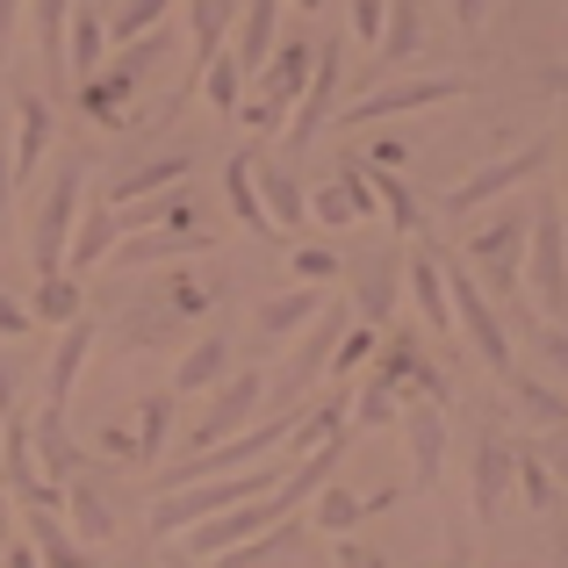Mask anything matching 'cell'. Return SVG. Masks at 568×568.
Masks as SVG:
<instances>
[{
	"label": "cell",
	"instance_id": "74e56055",
	"mask_svg": "<svg viewBox=\"0 0 568 568\" xmlns=\"http://www.w3.org/2000/svg\"><path fill=\"white\" fill-rule=\"evenodd\" d=\"M22 518H29V547H37L43 568H87V555H80V540H72L65 518H51V511H22Z\"/></svg>",
	"mask_w": 568,
	"mask_h": 568
},
{
	"label": "cell",
	"instance_id": "ac0fdd59",
	"mask_svg": "<svg viewBox=\"0 0 568 568\" xmlns=\"http://www.w3.org/2000/svg\"><path fill=\"white\" fill-rule=\"evenodd\" d=\"M187 173H194V152H187V144H173V152L144 159V166H130V173H115V181H109V209H130V202H152V194H173Z\"/></svg>",
	"mask_w": 568,
	"mask_h": 568
},
{
	"label": "cell",
	"instance_id": "9a60e30c",
	"mask_svg": "<svg viewBox=\"0 0 568 568\" xmlns=\"http://www.w3.org/2000/svg\"><path fill=\"white\" fill-rule=\"evenodd\" d=\"M367 216H375V187H367L361 159H346L332 187L310 194V223H317V231H353V223H367Z\"/></svg>",
	"mask_w": 568,
	"mask_h": 568
},
{
	"label": "cell",
	"instance_id": "cb8c5ba5",
	"mask_svg": "<svg viewBox=\"0 0 568 568\" xmlns=\"http://www.w3.org/2000/svg\"><path fill=\"white\" fill-rule=\"evenodd\" d=\"M281 51V0H245V14H237V72L245 80H260V65Z\"/></svg>",
	"mask_w": 568,
	"mask_h": 568
},
{
	"label": "cell",
	"instance_id": "be15d7a7",
	"mask_svg": "<svg viewBox=\"0 0 568 568\" xmlns=\"http://www.w3.org/2000/svg\"><path fill=\"white\" fill-rule=\"evenodd\" d=\"M8 518H14V497L0 489V540H8Z\"/></svg>",
	"mask_w": 568,
	"mask_h": 568
},
{
	"label": "cell",
	"instance_id": "8992f818",
	"mask_svg": "<svg viewBox=\"0 0 568 568\" xmlns=\"http://www.w3.org/2000/svg\"><path fill=\"white\" fill-rule=\"evenodd\" d=\"M547 166H555V138H532V144H518V152L489 159L483 173L454 181V187H446V209H454V216H475V209H489L497 194H518L532 173H547Z\"/></svg>",
	"mask_w": 568,
	"mask_h": 568
},
{
	"label": "cell",
	"instance_id": "8d00e7d4",
	"mask_svg": "<svg viewBox=\"0 0 568 568\" xmlns=\"http://www.w3.org/2000/svg\"><path fill=\"white\" fill-rule=\"evenodd\" d=\"M29 310H37V324H58V332H65L72 317H87V288H80V274H43V281H37V295H29Z\"/></svg>",
	"mask_w": 568,
	"mask_h": 568
},
{
	"label": "cell",
	"instance_id": "5b68a950",
	"mask_svg": "<svg viewBox=\"0 0 568 568\" xmlns=\"http://www.w3.org/2000/svg\"><path fill=\"white\" fill-rule=\"evenodd\" d=\"M439 266H446V295H454V324H460V338L475 346V361H483L497 382H511V375H518V361H511V332H504L497 303L483 295V281H475L468 266L454 260V252H439Z\"/></svg>",
	"mask_w": 568,
	"mask_h": 568
},
{
	"label": "cell",
	"instance_id": "03108f58",
	"mask_svg": "<svg viewBox=\"0 0 568 568\" xmlns=\"http://www.w3.org/2000/svg\"><path fill=\"white\" fill-rule=\"evenodd\" d=\"M166 568H202V561H194V555H187V547H181V555H166Z\"/></svg>",
	"mask_w": 568,
	"mask_h": 568
},
{
	"label": "cell",
	"instance_id": "277c9868",
	"mask_svg": "<svg viewBox=\"0 0 568 568\" xmlns=\"http://www.w3.org/2000/svg\"><path fill=\"white\" fill-rule=\"evenodd\" d=\"M159 58H166V29H152V37L123 43V51H115L109 65L94 72V80H80V87H72L80 115H87V123H101V130H123V123H130V115H123V109H130V94H138V80L159 65Z\"/></svg>",
	"mask_w": 568,
	"mask_h": 568
},
{
	"label": "cell",
	"instance_id": "f546056e",
	"mask_svg": "<svg viewBox=\"0 0 568 568\" xmlns=\"http://www.w3.org/2000/svg\"><path fill=\"white\" fill-rule=\"evenodd\" d=\"M223 29H231V0H187V43H194V58H187L194 80L187 87H202L209 58L223 51Z\"/></svg>",
	"mask_w": 568,
	"mask_h": 568
},
{
	"label": "cell",
	"instance_id": "9f6ffc18",
	"mask_svg": "<svg viewBox=\"0 0 568 568\" xmlns=\"http://www.w3.org/2000/svg\"><path fill=\"white\" fill-rule=\"evenodd\" d=\"M22 8H29V0H0V51H8V37H14V22H22Z\"/></svg>",
	"mask_w": 568,
	"mask_h": 568
},
{
	"label": "cell",
	"instance_id": "bcb514c9",
	"mask_svg": "<svg viewBox=\"0 0 568 568\" xmlns=\"http://www.w3.org/2000/svg\"><path fill=\"white\" fill-rule=\"evenodd\" d=\"M166 432H173V396H144V410H138V446H144V460L166 454Z\"/></svg>",
	"mask_w": 568,
	"mask_h": 568
},
{
	"label": "cell",
	"instance_id": "2e32d148",
	"mask_svg": "<svg viewBox=\"0 0 568 568\" xmlns=\"http://www.w3.org/2000/svg\"><path fill=\"white\" fill-rule=\"evenodd\" d=\"M29 446H37V468H43V483H58V489H65L72 475H87V454H80V439L65 432V410H51V403H37V417H29Z\"/></svg>",
	"mask_w": 568,
	"mask_h": 568
},
{
	"label": "cell",
	"instance_id": "c3c4849f",
	"mask_svg": "<svg viewBox=\"0 0 568 568\" xmlns=\"http://www.w3.org/2000/svg\"><path fill=\"white\" fill-rule=\"evenodd\" d=\"M29 332H37V310L14 303V295L0 288V346H14V338H29Z\"/></svg>",
	"mask_w": 568,
	"mask_h": 568
},
{
	"label": "cell",
	"instance_id": "11a10c76",
	"mask_svg": "<svg viewBox=\"0 0 568 568\" xmlns=\"http://www.w3.org/2000/svg\"><path fill=\"white\" fill-rule=\"evenodd\" d=\"M446 8H454V22H460V29H483L489 0H446Z\"/></svg>",
	"mask_w": 568,
	"mask_h": 568
},
{
	"label": "cell",
	"instance_id": "7a4b0ae2",
	"mask_svg": "<svg viewBox=\"0 0 568 568\" xmlns=\"http://www.w3.org/2000/svg\"><path fill=\"white\" fill-rule=\"evenodd\" d=\"M288 475L274 468H237V475H216V483H187V489H166V497L152 504V540H173V532H194L202 518H223L237 511V504L266 497V489H281Z\"/></svg>",
	"mask_w": 568,
	"mask_h": 568
},
{
	"label": "cell",
	"instance_id": "1f68e13d",
	"mask_svg": "<svg viewBox=\"0 0 568 568\" xmlns=\"http://www.w3.org/2000/svg\"><path fill=\"white\" fill-rule=\"evenodd\" d=\"M361 166H367V187H375V209L388 216V231H403V237H417V231H425V209H417V194L403 187L388 166H375V159H361Z\"/></svg>",
	"mask_w": 568,
	"mask_h": 568
},
{
	"label": "cell",
	"instance_id": "7402d4cb",
	"mask_svg": "<svg viewBox=\"0 0 568 568\" xmlns=\"http://www.w3.org/2000/svg\"><path fill=\"white\" fill-rule=\"evenodd\" d=\"M72 8H80V0H29V22H37V58H43V87H58V94L72 87V72H65Z\"/></svg>",
	"mask_w": 568,
	"mask_h": 568
},
{
	"label": "cell",
	"instance_id": "9c48e42d",
	"mask_svg": "<svg viewBox=\"0 0 568 568\" xmlns=\"http://www.w3.org/2000/svg\"><path fill=\"white\" fill-rule=\"evenodd\" d=\"M511 489H518V446L504 439L497 425H483L475 432V454H468V511H475V526H497V511H504Z\"/></svg>",
	"mask_w": 568,
	"mask_h": 568
},
{
	"label": "cell",
	"instance_id": "f1b7e54d",
	"mask_svg": "<svg viewBox=\"0 0 568 568\" xmlns=\"http://www.w3.org/2000/svg\"><path fill=\"white\" fill-rule=\"evenodd\" d=\"M101 65H109V22H101L94 8H72V37H65V72H72V87L94 80Z\"/></svg>",
	"mask_w": 568,
	"mask_h": 568
},
{
	"label": "cell",
	"instance_id": "e575fe53",
	"mask_svg": "<svg viewBox=\"0 0 568 568\" xmlns=\"http://www.w3.org/2000/svg\"><path fill=\"white\" fill-rule=\"evenodd\" d=\"M115 237H123V231H115V209H109V202H101V209H80V231H72L65 274H87L94 260H109V252H115Z\"/></svg>",
	"mask_w": 568,
	"mask_h": 568
},
{
	"label": "cell",
	"instance_id": "db71d44e",
	"mask_svg": "<svg viewBox=\"0 0 568 568\" xmlns=\"http://www.w3.org/2000/svg\"><path fill=\"white\" fill-rule=\"evenodd\" d=\"M540 94H547V101H561V109H568V58H561V65H547V72H540Z\"/></svg>",
	"mask_w": 568,
	"mask_h": 568
},
{
	"label": "cell",
	"instance_id": "94428289",
	"mask_svg": "<svg viewBox=\"0 0 568 568\" xmlns=\"http://www.w3.org/2000/svg\"><path fill=\"white\" fill-rule=\"evenodd\" d=\"M555 159H561V209H568V130L555 138Z\"/></svg>",
	"mask_w": 568,
	"mask_h": 568
},
{
	"label": "cell",
	"instance_id": "44dd1931",
	"mask_svg": "<svg viewBox=\"0 0 568 568\" xmlns=\"http://www.w3.org/2000/svg\"><path fill=\"white\" fill-rule=\"evenodd\" d=\"M87 353H94V317H72L65 332H58L51 367H43V403H51V410H72V382H80Z\"/></svg>",
	"mask_w": 568,
	"mask_h": 568
},
{
	"label": "cell",
	"instance_id": "60d3db41",
	"mask_svg": "<svg viewBox=\"0 0 568 568\" xmlns=\"http://www.w3.org/2000/svg\"><path fill=\"white\" fill-rule=\"evenodd\" d=\"M338 432H346V403H317V410H303L288 425V460H310L324 439H338Z\"/></svg>",
	"mask_w": 568,
	"mask_h": 568
},
{
	"label": "cell",
	"instance_id": "603a6c76",
	"mask_svg": "<svg viewBox=\"0 0 568 568\" xmlns=\"http://www.w3.org/2000/svg\"><path fill=\"white\" fill-rule=\"evenodd\" d=\"M65 526H72L80 547L115 540V504H109V489H101L94 475H72V483H65Z\"/></svg>",
	"mask_w": 568,
	"mask_h": 568
},
{
	"label": "cell",
	"instance_id": "30bf717a",
	"mask_svg": "<svg viewBox=\"0 0 568 568\" xmlns=\"http://www.w3.org/2000/svg\"><path fill=\"white\" fill-rule=\"evenodd\" d=\"M468 94V80H454V72H432V80H388L375 94H361L353 109H338V123L346 130H367V123H388V115H410V109H439V101H460Z\"/></svg>",
	"mask_w": 568,
	"mask_h": 568
},
{
	"label": "cell",
	"instance_id": "91938a15",
	"mask_svg": "<svg viewBox=\"0 0 568 568\" xmlns=\"http://www.w3.org/2000/svg\"><path fill=\"white\" fill-rule=\"evenodd\" d=\"M0 152H14V101L0 94Z\"/></svg>",
	"mask_w": 568,
	"mask_h": 568
},
{
	"label": "cell",
	"instance_id": "7bdbcfd3",
	"mask_svg": "<svg viewBox=\"0 0 568 568\" xmlns=\"http://www.w3.org/2000/svg\"><path fill=\"white\" fill-rule=\"evenodd\" d=\"M511 310H518V332H526L532 346H540V361L555 367V375H561V388H568V332H561V324H547L540 310H526V303H511Z\"/></svg>",
	"mask_w": 568,
	"mask_h": 568
},
{
	"label": "cell",
	"instance_id": "ba28073f",
	"mask_svg": "<svg viewBox=\"0 0 568 568\" xmlns=\"http://www.w3.org/2000/svg\"><path fill=\"white\" fill-rule=\"evenodd\" d=\"M396 432H403V460H410V489H432L446 475V439H454L446 403L439 396H403Z\"/></svg>",
	"mask_w": 568,
	"mask_h": 568
},
{
	"label": "cell",
	"instance_id": "7c38bea8",
	"mask_svg": "<svg viewBox=\"0 0 568 568\" xmlns=\"http://www.w3.org/2000/svg\"><path fill=\"white\" fill-rule=\"evenodd\" d=\"M338 72H346V43H317V72H310L303 101H295V123H288V152H310L324 138V123H338Z\"/></svg>",
	"mask_w": 568,
	"mask_h": 568
},
{
	"label": "cell",
	"instance_id": "816d5d0a",
	"mask_svg": "<svg viewBox=\"0 0 568 568\" xmlns=\"http://www.w3.org/2000/svg\"><path fill=\"white\" fill-rule=\"evenodd\" d=\"M382 22H388V0H353V29H361L367 51L382 43Z\"/></svg>",
	"mask_w": 568,
	"mask_h": 568
},
{
	"label": "cell",
	"instance_id": "484cf974",
	"mask_svg": "<svg viewBox=\"0 0 568 568\" xmlns=\"http://www.w3.org/2000/svg\"><path fill=\"white\" fill-rule=\"evenodd\" d=\"M332 310V295H317V288H288V295H266L260 303V317H252V332L260 338H295V332H310V324Z\"/></svg>",
	"mask_w": 568,
	"mask_h": 568
},
{
	"label": "cell",
	"instance_id": "680465c9",
	"mask_svg": "<svg viewBox=\"0 0 568 568\" xmlns=\"http://www.w3.org/2000/svg\"><path fill=\"white\" fill-rule=\"evenodd\" d=\"M8 194H14V166H8V152H0V231H8Z\"/></svg>",
	"mask_w": 568,
	"mask_h": 568
},
{
	"label": "cell",
	"instance_id": "4fadbf2b",
	"mask_svg": "<svg viewBox=\"0 0 568 568\" xmlns=\"http://www.w3.org/2000/svg\"><path fill=\"white\" fill-rule=\"evenodd\" d=\"M367 382L388 388V396H439V403H446V375L432 367V353L417 346L410 332L382 338V353H375V367H367Z\"/></svg>",
	"mask_w": 568,
	"mask_h": 568
},
{
	"label": "cell",
	"instance_id": "d590c367",
	"mask_svg": "<svg viewBox=\"0 0 568 568\" xmlns=\"http://www.w3.org/2000/svg\"><path fill=\"white\" fill-rule=\"evenodd\" d=\"M361 518H367V497H353L338 475L317 489V497H310V526L332 532V540H353V526H361Z\"/></svg>",
	"mask_w": 568,
	"mask_h": 568
},
{
	"label": "cell",
	"instance_id": "f6af8a7d",
	"mask_svg": "<svg viewBox=\"0 0 568 568\" xmlns=\"http://www.w3.org/2000/svg\"><path fill=\"white\" fill-rule=\"evenodd\" d=\"M288 274L303 288H324V281H346V260L332 245H288Z\"/></svg>",
	"mask_w": 568,
	"mask_h": 568
},
{
	"label": "cell",
	"instance_id": "52a82bcc",
	"mask_svg": "<svg viewBox=\"0 0 568 568\" xmlns=\"http://www.w3.org/2000/svg\"><path fill=\"white\" fill-rule=\"evenodd\" d=\"M526 295L555 317L568 310V231H561V202L532 209V237H526Z\"/></svg>",
	"mask_w": 568,
	"mask_h": 568
},
{
	"label": "cell",
	"instance_id": "d6986e66",
	"mask_svg": "<svg viewBox=\"0 0 568 568\" xmlns=\"http://www.w3.org/2000/svg\"><path fill=\"white\" fill-rule=\"evenodd\" d=\"M51 130H58V109H51V94H14V152H8V166H14V187H22L29 173L43 166V152H51Z\"/></svg>",
	"mask_w": 568,
	"mask_h": 568
},
{
	"label": "cell",
	"instance_id": "003e7915",
	"mask_svg": "<svg viewBox=\"0 0 568 568\" xmlns=\"http://www.w3.org/2000/svg\"><path fill=\"white\" fill-rule=\"evenodd\" d=\"M295 8H324V0H295Z\"/></svg>",
	"mask_w": 568,
	"mask_h": 568
},
{
	"label": "cell",
	"instance_id": "83f0119b",
	"mask_svg": "<svg viewBox=\"0 0 568 568\" xmlns=\"http://www.w3.org/2000/svg\"><path fill=\"white\" fill-rule=\"evenodd\" d=\"M223 375H231V338L202 332L181 361H173V396H202V388H216Z\"/></svg>",
	"mask_w": 568,
	"mask_h": 568
},
{
	"label": "cell",
	"instance_id": "f907efd6",
	"mask_svg": "<svg viewBox=\"0 0 568 568\" xmlns=\"http://www.w3.org/2000/svg\"><path fill=\"white\" fill-rule=\"evenodd\" d=\"M281 115H288V109H274V101H260V94H252L245 109H237V123H245L252 138H274V130H281Z\"/></svg>",
	"mask_w": 568,
	"mask_h": 568
},
{
	"label": "cell",
	"instance_id": "4316f807",
	"mask_svg": "<svg viewBox=\"0 0 568 568\" xmlns=\"http://www.w3.org/2000/svg\"><path fill=\"white\" fill-rule=\"evenodd\" d=\"M252 166H260V152H237L231 166H223V202H231V216L245 223L252 237H274V216H266V202H260V173H252ZM274 245H281V237H274Z\"/></svg>",
	"mask_w": 568,
	"mask_h": 568
},
{
	"label": "cell",
	"instance_id": "6da1fadb",
	"mask_svg": "<svg viewBox=\"0 0 568 568\" xmlns=\"http://www.w3.org/2000/svg\"><path fill=\"white\" fill-rule=\"evenodd\" d=\"M87 173L94 166H87L80 152H65L58 173H51V187H43V202H37V216H29V266H37V281L65 274L72 231H80V209H87Z\"/></svg>",
	"mask_w": 568,
	"mask_h": 568
},
{
	"label": "cell",
	"instance_id": "6125c7cd",
	"mask_svg": "<svg viewBox=\"0 0 568 568\" xmlns=\"http://www.w3.org/2000/svg\"><path fill=\"white\" fill-rule=\"evenodd\" d=\"M446 568H468V532H454V555H446Z\"/></svg>",
	"mask_w": 568,
	"mask_h": 568
},
{
	"label": "cell",
	"instance_id": "ee69618b",
	"mask_svg": "<svg viewBox=\"0 0 568 568\" xmlns=\"http://www.w3.org/2000/svg\"><path fill=\"white\" fill-rule=\"evenodd\" d=\"M375 353H382V332H375V324H346V338L332 346V375L338 382L361 375V367H375Z\"/></svg>",
	"mask_w": 568,
	"mask_h": 568
},
{
	"label": "cell",
	"instance_id": "d4e9b609",
	"mask_svg": "<svg viewBox=\"0 0 568 568\" xmlns=\"http://www.w3.org/2000/svg\"><path fill=\"white\" fill-rule=\"evenodd\" d=\"M260 173V202H266V216H274V237H295V231H310V194H303V181H295L288 166H252Z\"/></svg>",
	"mask_w": 568,
	"mask_h": 568
},
{
	"label": "cell",
	"instance_id": "e0dca14e",
	"mask_svg": "<svg viewBox=\"0 0 568 568\" xmlns=\"http://www.w3.org/2000/svg\"><path fill=\"white\" fill-rule=\"evenodd\" d=\"M346 281H353V310H361V324H382L396 317V288H403V252H375V260H361V266H346Z\"/></svg>",
	"mask_w": 568,
	"mask_h": 568
},
{
	"label": "cell",
	"instance_id": "ffe728a7",
	"mask_svg": "<svg viewBox=\"0 0 568 568\" xmlns=\"http://www.w3.org/2000/svg\"><path fill=\"white\" fill-rule=\"evenodd\" d=\"M310 72H317V43L288 37V43H281V51L260 65V101H274V109H295V101H303V87H310Z\"/></svg>",
	"mask_w": 568,
	"mask_h": 568
},
{
	"label": "cell",
	"instance_id": "f35d334b",
	"mask_svg": "<svg viewBox=\"0 0 568 568\" xmlns=\"http://www.w3.org/2000/svg\"><path fill=\"white\" fill-rule=\"evenodd\" d=\"M518 497H526L532 518H561V483H555V468H547L532 446H518Z\"/></svg>",
	"mask_w": 568,
	"mask_h": 568
},
{
	"label": "cell",
	"instance_id": "4dcf8cb0",
	"mask_svg": "<svg viewBox=\"0 0 568 568\" xmlns=\"http://www.w3.org/2000/svg\"><path fill=\"white\" fill-rule=\"evenodd\" d=\"M504 388H511L518 417H526L532 432H568V388H555V382H532V375H511Z\"/></svg>",
	"mask_w": 568,
	"mask_h": 568
},
{
	"label": "cell",
	"instance_id": "b9f144b4",
	"mask_svg": "<svg viewBox=\"0 0 568 568\" xmlns=\"http://www.w3.org/2000/svg\"><path fill=\"white\" fill-rule=\"evenodd\" d=\"M202 94H209V109H223V115H237V109H245V72H237V58H231V51H216V58H209Z\"/></svg>",
	"mask_w": 568,
	"mask_h": 568
},
{
	"label": "cell",
	"instance_id": "681fc988",
	"mask_svg": "<svg viewBox=\"0 0 568 568\" xmlns=\"http://www.w3.org/2000/svg\"><path fill=\"white\" fill-rule=\"evenodd\" d=\"M8 417H22V367H14V353H0V425Z\"/></svg>",
	"mask_w": 568,
	"mask_h": 568
},
{
	"label": "cell",
	"instance_id": "e7e4bbea",
	"mask_svg": "<svg viewBox=\"0 0 568 568\" xmlns=\"http://www.w3.org/2000/svg\"><path fill=\"white\" fill-rule=\"evenodd\" d=\"M555 561L568 568V526H555Z\"/></svg>",
	"mask_w": 568,
	"mask_h": 568
},
{
	"label": "cell",
	"instance_id": "6f0895ef",
	"mask_svg": "<svg viewBox=\"0 0 568 568\" xmlns=\"http://www.w3.org/2000/svg\"><path fill=\"white\" fill-rule=\"evenodd\" d=\"M0 561H8V568H43V561H37V547H29V540H14V547H8Z\"/></svg>",
	"mask_w": 568,
	"mask_h": 568
},
{
	"label": "cell",
	"instance_id": "8fae6325",
	"mask_svg": "<svg viewBox=\"0 0 568 568\" xmlns=\"http://www.w3.org/2000/svg\"><path fill=\"white\" fill-rule=\"evenodd\" d=\"M260 403H266V375L260 367H231V375L209 388V410H202V425H194V454L216 446V439H231V432H252Z\"/></svg>",
	"mask_w": 568,
	"mask_h": 568
},
{
	"label": "cell",
	"instance_id": "7dc6e473",
	"mask_svg": "<svg viewBox=\"0 0 568 568\" xmlns=\"http://www.w3.org/2000/svg\"><path fill=\"white\" fill-rule=\"evenodd\" d=\"M166 288H173L166 303L181 310V317H202V310H216V288H209V281H187V274H173Z\"/></svg>",
	"mask_w": 568,
	"mask_h": 568
},
{
	"label": "cell",
	"instance_id": "3957f363",
	"mask_svg": "<svg viewBox=\"0 0 568 568\" xmlns=\"http://www.w3.org/2000/svg\"><path fill=\"white\" fill-rule=\"evenodd\" d=\"M526 237H532V209H497L483 231H468V274L483 281L489 303H518L526 288Z\"/></svg>",
	"mask_w": 568,
	"mask_h": 568
},
{
	"label": "cell",
	"instance_id": "5bb4252c",
	"mask_svg": "<svg viewBox=\"0 0 568 568\" xmlns=\"http://www.w3.org/2000/svg\"><path fill=\"white\" fill-rule=\"evenodd\" d=\"M216 245V231H202V223H187V231H130V237H115V274H144V266H181L194 260V252H209Z\"/></svg>",
	"mask_w": 568,
	"mask_h": 568
},
{
	"label": "cell",
	"instance_id": "f5cc1de1",
	"mask_svg": "<svg viewBox=\"0 0 568 568\" xmlns=\"http://www.w3.org/2000/svg\"><path fill=\"white\" fill-rule=\"evenodd\" d=\"M540 460H547V468H555V483H561V497H568V432H547Z\"/></svg>",
	"mask_w": 568,
	"mask_h": 568
},
{
	"label": "cell",
	"instance_id": "ab89813d",
	"mask_svg": "<svg viewBox=\"0 0 568 568\" xmlns=\"http://www.w3.org/2000/svg\"><path fill=\"white\" fill-rule=\"evenodd\" d=\"M166 14H173V0H115L101 22H109V37H115V51L123 43H138V37H152V29H166Z\"/></svg>",
	"mask_w": 568,
	"mask_h": 568
},
{
	"label": "cell",
	"instance_id": "d6a6232c",
	"mask_svg": "<svg viewBox=\"0 0 568 568\" xmlns=\"http://www.w3.org/2000/svg\"><path fill=\"white\" fill-rule=\"evenodd\" d=\"M115 338H123L130 353H159V346H173V338H181V310H173V303L123 310V317H115Z\"/></svg>",
	"mask_w": 568,
	"mask_h": 568
},
{
	"label": "cell",
	"instance_id": "836d02e7",
	"mask_svg": "<svg viewBox=\"0 0 568 568\" xmlns=\"http://www.w3.org/2000/svg\"><path fill=\"white\" fill-rule=\"evenodd\" d=\"M417 43H425V14H417V0H388V22H382V43H375V65H410Z\"/></svg>",
	"mask_w": 568,
	"mask_h": 568
}]
</instances>
